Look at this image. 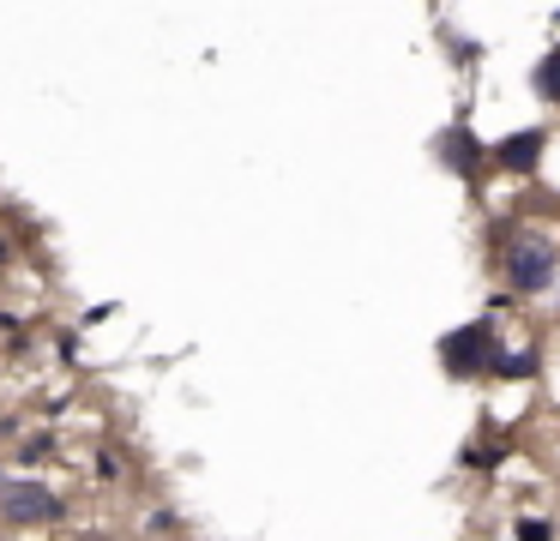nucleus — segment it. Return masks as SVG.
<instances>
[{
    "instance_id": "nucleus-1",
    "label": "nucleus",
    "mask_w": 560,
    "mask_h": 541,
    "mask_svg": "<svg viewBox=\"0 0 560 541\" xmlns=\"http://www.w3.org/2000/svg\"><path fill=\"white\" fill-rule=\"evenodd\" d=\"M560 277V235L542 223H512L500 240V283L512 289V301L548 295Z\"/></svg>"
},
{
    "instance_id": "nucleus-2",
    "label": "nucleus",
    "mask_w": 560,
    "mask_h": 541,
    "mask_svg": "<svg viewBox=\"0 0 560 541\" xmlns=\"http://www.w3.org/2000/svg\"><path fill=\"white\" fill-rule=\"evenodd\" d=\"M440 361H446L452 379H482V373L506 367V349H500L494 331H488V319H476V325H458V331L440 343Z\"/></svg>"
},
{
    "instance_id": "nucleus-3",
    "label": "nucleus",
    "mask_w": 560,
    "mask_h": 541,
    "mask_svg": "<svg viewBox=\"0 0 560 541\" xmlns=\"http://www.w3.org/2000/svg\"><path fill=\"white\" fill-rule=\"evenodd\" d=\"M61 517H67V505L49 481L25 475V481H7V487H0V524L7 529H49V524H61Z\"/></svg>"
},
{
    "instance_id": "nucleus-4",
    "label": "nucleus",
    "mask_w": 560,
    "mask_h": 541,
    "mask_svg": "<svg viewBox=\"0 0 560 541\" xmlns=\"http://www.w3.org/2000/svg\"><path fill=\"white\" fill-rule=\"evenodd\" d=\"M542 156H548V132H542V127L512 132V139L488 144V163H494V168H518V175H530V168L542 163Z\"/></svg>"
},
{
    "instance_id": "nucleus-5",
    "label": "nucleus",
    "mask_w": 560,
    "mask_h": 541,
    "mask_svg": "<svg viewBox=\"0 0 560 541\" xmlns=\"http://www.w3.org/2000/svg\"><path fill=\"white\" fill-rule=\"evenodd\" d=\"M440 156H446L458 175H476V168L488 163V151L476 144V132L470 127H452V132H440Z\"/></svg>"
},
{
    "instance_id": "nucleus-6",
    "label": "nucleus",
    "mask_w": 560,
    "mask_h": 541,
    "mask_svg": "<svg viewBox=\"0 0 560 541\" xmlns=\"http://www.w3.org/2000/svg\"><path fill=\"white\" fill-rule=\"evenodd\" d=\"M530 96H536V103H548V108H560V43L536 55V67H530Z\"/></svg>"
},
{
    "instance_id": "nucleus-7",
    "label": "nucleus",
    "mask_w": 560,
    "mask_h": 541,
    "mask_svg": "<svg viewBox=\"0 0 560 541\" xmlns=\"http://www.w3.org/2000/svg\"><path fill=\"white\" fill-rule=\"evenodd\" d=\"M518 541H555V524H548V517H518Z\"/></svg>"
},
{
    "instance_id": "nucleus-8",
    "label": "nucleus",
    "mask_w": 560,
    "mask_h": 541,
    "mask_svg": "<svg viewBox=\"0 0 560 541\" xmlns=\"http://www.w3.org/2000/svg\"><path fill=\"white\" fill-rule=\"evenodd\" d=\"M19 457H25V463H43V457H49V439H25V445H19Z\"/></svg>"
},
{
    "instance_id": "nucleus-9",
    "label": "nucleus",
    "mask_w": 560,
    "mask_h": 541,
    "mask_svg": "<svg viewBox=\"0 0 560 541\" xmlns=\"http://www.w3.org/2000/svg\"><path fill=\"white\" fill-rule=\"evenodd\" d=\"M73 541H109V536H103V529H79Z\"/></svg>"
},
{
    "instance_id": "nucleus-10",
    "label": "nucleus",
    "mask_w": 560,
    "mask_h": 541,
    "mask_svg": "<svg viewBox=\"0 0 560 541\" xmlns=\"http://www.w3.org/2000/svg\"><path fill=\"white\" fill-rule=\"evenodd\" d=\"M0 487H7V469H0Z\"/></svg>"
}]
</instances>
